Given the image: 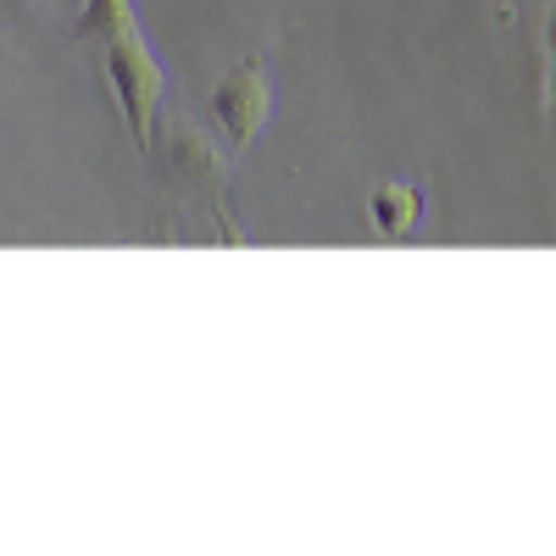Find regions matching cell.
Masks as SVG:
<instances>
[{"label":"cell","mask_w":556,"mask_h":556,"mask_svg":"<svg viewBox=\"0 0 556 556\" xmlns=\"http://www.w3.org/2000/svg\"><path fill=\"white\" fill-rule=\"evenodd\" d=\"M101 67H106V84H112V101L134 134L139 151H156V123H162V89H167V73L156 62V51L146 45V34L134 28H117L106 34L101 45Z\"/></svg>","instance_id":"6da1fadb"},{"label":"cell","mask_w":556,"mask_h":556,"mask_svg":"<svg viewBox=\"0 0 556 556\" xmlns=\"http://www.w3.org/2000/svg\"><path fill=\"white\" fill-rule=\"evenodd\" d=\"M273 112V78L256 56H240L235 67H223V78L212 84V123L235 151H245L251 139L267 128Z\"/></svg>","instance_id":"7a4b0ae2"},{"label":"cell","mask_w":556,"mask_h":556,"mask_svg":"<svg viewBox=\"0 0 556 556\" xmlns=\"http://www.w3.org/2000/svg\"><path fill=\"white\" fill-rule=\"evenodd\" d=\"M167 167L178 178V190H190L195 206L212 217V228L223 235V245H245V235L235 228V217H228V195H223V156L206 134L195 128H178L167 139Z\"/></svg>","instance_id":"3957f363"},{"label":"cell","mask_w":556,"mask_h":556,"mask_svg":"<svg viewBox=\"0 0 556 556\" xmlns=\"http://www.w3.org/2000/svg\"><path fill=\"white\" fill-rule=\"evenodd\" d=\"M367 217H374V228L384 240H406L417 228V217H424V190L406 178H384V184H374V195H367Z\"/></svg>","instance_id":"277c9868"},{"label":"cell","mask_w":556,"mask_h":556,"mask_svg":"<svg viewBox=\"0 0 556 556\" xmlns=\"http://www.w3.org/2000/svg\"><path fill=\"white\" fill-rule=\"evenodd\" d=\"M134 23H139V17H134V0H84V12H78L73 34H78V39H89V45H101L106 34L134 28Z\"/></svg>","instance_id":"5b68a950"},{"label":"cell","mask_w":556,"mask_h":556,"mask_svg":"<svg viewBox=\"0 0 556 556\" xmlns=\"http://www.w3.org/2000/svg\"><path fill=\"white\" fill-rule=\"evenodd\" d=\"M545 112H551V123H556V17H551V28H545Z\"/></svg>","instance_id":"8992f818"},{"label":"cell","mask_w":556,"mask_h":556,"mask_svg":"<svg viewBox=\"0 0 556 556\" xmlns=\"http://www.w3.org/2000/svg\"><path fill=\"white\" fill-rule=\"evenodd\" d=\"M551 17H556V0H551Z\"/></svg>","instance_id":"52a82bcc"}]
</instances>
